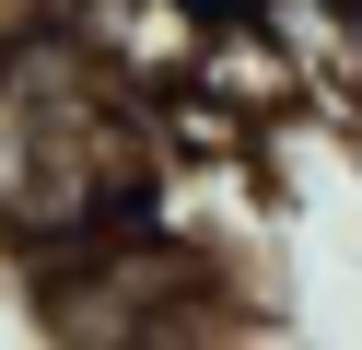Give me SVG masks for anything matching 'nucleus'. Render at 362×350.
<instances>
[{"mask_svg": "<svg viewBox=\"0 0 362 350\" xmlns=\"http://www.w3.org/2000/svg\"><path fill=\"white\" fill-rule=\"evenodd\" d=\"M315 12H339V0H315Z\"/></svg>", "mask_w": 362, "mask_h": 350, "instance_id": "nucleus-5", "label": "nucleus"}, {"mask_svg": "<svg viewBox=\"0 0 362 350\" xmlns=\"http://www.w3.org/2000/svg\"><path fill=\"white\" fill-rule=\"evenodd\" d=\"M175 93H211L222 117H245V129H269V117H292L304 105V35H281V23H222V35H199V59H187V82Z\"/></svg>", "mask_w": 362, "mask_h": 350, "instance_id": "nucleus-1", "label": "nucleus"}, {"mask_svg": "<svg viewBox=\"0 0 362 350\" xmlns=\"http://www.w3.org/2000/svg\"><path fill=\"white\" fill-rule=\"evenodd\" d=\"M0 12H24V0H0Z\"/></svg>", "mask_w": 362, "mask_h": 350, "instance_id": "nucleus-4", "label": "nucleus"}, {"mask_svg": "<svg viewBox=\"0 0 362 350\" xmlns=\"http://www.w3.org/2000/svg\"><path fill=\"white\" fill-rule=\"evenodd\" d=\"M327 23H339V70H351V82H362V0H339Z\"/></svg>", "mask_w": 362, "mask_h": 350, "instance_id": "nucleus-3", "label": "nucleus"}, {"mask_svg": "<svg viewBox=\"0 0 362 350\" xmlns=\"http://www.w3.org/2000/svg\"><path fill=\"white\" fill-rule=\"evenodd\" d=\"M175 12H187V23H199V35H222V23H257V12H269V0H175Z\"/></svg>", "mask_w": 362, "mask_h": 350, "instance_id": "nucleus-2", "label": "nucleus"}]
</instances>
